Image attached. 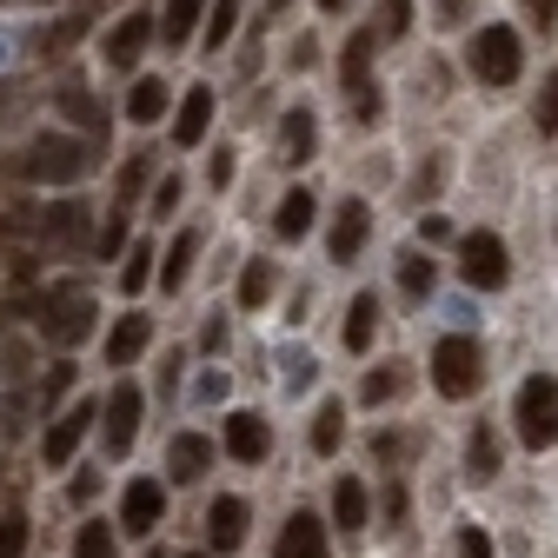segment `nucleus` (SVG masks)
Segmentation results:
<instances>
[{"label": "nucleus", "mask_w": 558, "mask_h": 558, "mask_svg": "<svg viewBox=\"0 0 558 558\" xmlns=\"http://www.w3.org/2000/svg\"><path fill=\"white\" fill-rule=\"evenodd\" d=\"M94 147H100V140H60V133H47V140H34L27 154L0 160V173L27 180V186H66V180H81L94 167Z\"/></svg>", "instance_id": "1"}, {"label": "nucleus", "mask_w": 558, "mask_h": 558, "mask_svg": "<svg viewBox=\"0 0 558 558\" xmlns=\"http://www.w3.org/2000/svg\"><path fill=\"white\" fill-rule=\"evenodd\" d=\"M512 433H519L525 452L558 446V379H551V373L519 379V392H512Z\"/></svg>", "instance_id": "2"}, {"label": "nucleus", "mask_w": 558, "mask_h": 558, "mask_svg": "<svg viewBox=\"0 0 558 558\" xmlns=\"http://www.w3.org/2000/svg\"><path fill=\"white\" fill-rule=\"evenodd\" d=\"M433 386H439V399H472L485 386V345L472 332H446L433 345Z\"/></svg>", "instance_id": "3"}, {"label": "nucleus", "mask_w": 558, "mask_h": 558, "mask_svg": "<svg viewBox=\"0 0 558 558\" xmlns=\"http://www.w3.org/2000/svg\"><path fill=\"white\" fill-rule=\"evenodd\" d=\"M472 81H485V87H512L519 81V66H525V40H519V27H478L472 34Z\"/></svg>", "instance_id": "4"}, {"label": "nucleus", "mask_w": 558, "mask_h": 558, "mask_svg": "<svg viewBox=\"0 0 558 558\" xmlns=\"http://www.w3.org/2000/svg\"><path fill=\"white\" fill-rule=\"evenodd\" d=\"M459 279L472 293H499L512 279V259H506V240L499 233H465L459 240Z\"/></svg>", "instance_id": "5"}, {"label": "nucleus", "mask_w": 558, "mask_h": 558, "mask_svg": "<svg viewBox=\"0 0 558 558\" xmlns=\"http://www.w3.org/2000/svg\"><path fill=\"white\" fill-rule=\"evenodd\" d=\"M100 233H94V214L81 199H60V206H40V253H87Z\"/></svg>", "instance_id": "6"}, {"label": "nucleus", "mask_w": 558, "mask_h": 558, "mask_svg": "<svg viewBox=\"0 0 558 558\" xmlns=\"http://www.w3.org/2000/svg\"><path fill=\"white\" fill-rule=\"evenodd\" d=\"M40 332H47L53 345H81V339L94 332V300H87L81 287L47 293V300H40Z\"/></svg>", "instance_id": "7"}, {"label": "nucleus", "mask_w": 558, "mask_h": 558, "mask_svg": "<svg viewBox=\"0 0 558 558\" xmlns=\"http://www.w3.org/2000/svg\"><path fill=\"white\" fill-rule=\"evenodd\" d=\"M366 233H373L366 199H339L332 233H326V253H332V266H353V259H360V246H366Z\"/></svg>", "instance_id": "8"}, {"label": "nucleus", "mask_w": 558, "mask_h": 558, "mask_svg": "<svg viewBox=\"0 0 558 558\" xmlns=\"http://www.w3.org/2000/svg\"><path fill=\"white\" fill-rule=\"evenodd\" d=\"M167 519V493L154 478H133L126 485V499H120V532H140V538H154V525Z\"/></svg>", "instance_id": "9"}, {"label": "nucleus", "mask_w": 558, "mask_h": 558, "mask_svg": "<svg viewBox=\"0 0 558 558\" xmlns=\"http://www.w3.org/2000/svg\"><path fill=\"white\" fill-rule=\"evenodd\" d=\"M87 418H100L94 399H81L74 412H60L53 426H47V439H40V459H47V465H66V459H74V446H81V433H87Z\"/></svg>", "instance_id": "10"}, {"label": "nucleus", "mask_w": 558, "mask_h": 558, "mask_svg": "<svg viewBox=\"0 0 558 558\" xmlns=\"http://www.w3.org/2000/svg\"><path fill=\"white\" fill-rule=\"evenodd\" d=\"M140 386H113V399H107V452L120 459L126 446H133V433H140Z\"/></svg>", "instance_id": "11"}, {"label": "nucleus", "mask_w": 558, "mask_h": 558, "mask_svg": "<svg viewBox=\"0 0 558 558\" xmlns=\"http://www.w3.org/2000/svg\"><path fill=\"white\" fill-rule=\"evenodd\" d=\"M313 147H319V120H313V107H293L287 120H279V160H287V167H306Z\"/></svg>", "instance_id": "12"}, {"label": "nucleus", "mask_w": 558, "mask_h": 558, "mask_svg": "<svg viewBox=\"0 0 558 558\" xmlns=\"http://www.w3.org/2000/svg\"><path fill=\"white\" fill-rule=\"evenodd\" d=\"M272 558H326V525H319L313 512H293L287 525H279Z\"/></svg>", "instance_id": "13"}, {"label": "nucleus", "mask_w": 558, "mask_h": 558, "mask_svg": "<svg viewBox=\"0 0 558 558\" xmlns=\"http://www.w3.org/2000/svg\"><path fill=\"white\" fill-rule=\"evenodd\" d=\"M266 446H272V433H266V418H259V412H227V452H233V459L259 465Z\"/></svg>", "instance_id": "14"}, {"label": "nucleus", "mask_w": 558, "mask_h": 558, "mask_svg": "<svg viewBox=\"0 0 558 558\" xmlns=\"http://www.w3.org/2000/svg\"><path fill=\"white\" fill-rule=\"evenodd\" d=\"M206 126H214V94H206V81H199V87H186V100L173 113V140H180V147H199Z\"/></svg>", "instance_id": "15"}, {"label": "nucleus", "mask_w": 558, "mask_h": 558, "mask_svg": "<svg viewBox=\"0 0 558 558\" xmlns=\"http://www.w3.org/2000/svg\"><path fill=\"white\" fill-rule=\"evenodd\" d=\"M147 339H154V319H147V313H126V319L107 332V366H133L140 353H147Z\"/></svg>", "instance_id": "16"}, {"label": "nucleus", "mask_w": 558, "mask_h": 558, "mask_svg": "<svg viewBox=\"0 0 558 558\" xmlns=\"http://www.w3.org/2000/svg\"><path fill=\"white\" fill-rule=\"evenodd\" d=\"M147 40H154V14H126V21L107 34V60H113V66H140Z\"/></svg>", "instance_id": "17"}, {"label": "nucleus", "mask_w": 558, "mask_h": 558, "mask_svg": "<svg viewBox=\"0 0 558 558\" xmlns=\"http://www.w3.org/2000/svg\"><path fill=\"white\" fill-rule=\"evenodd\" d=\"M206 465H214V446H206L199 433H180V439L167 446V472H173L180 485H199V478H206Z\"/></svg>", "instance_id": "18"}, {"label": "nucleus", "mask_w": 558, "mask_h": 558, "mask_svg": "<svg viewBox=\"0 0 558 558\" xmlns=\"http://www.w3.org/2000/svg\"><path fill=\"white\" fill-rule=\"evenodd\" d=\"M373 47H379L373 27L345 40V53H339V81H345V94H366V87H373Z\"/></svg>", "instance_id": "19"}, {"label": "nucleus", "mask_w": 558, "mask_h": 558, "mask_svg": "<svg viewBox=\"0 0 558 558\" xmlns=\"http://www.w3.org/2000/svg\"><path fill=\"white\" fill-rule=\"evenodd\" d=\"M60 113L74 120V126H87V140H107V107H100L81 81H66V87H60Z\"/></svg>", "instance_id": "20"}, {"label": "nucleus", "mask_w": 558, "mask_h": 558, "mask_svg": "<svg viewBox=\"0 0 558 558\" xmlns=\"http://www.w3.org/2000/svg\"><path fill=\"white\" fill-rule=\"evenodd\" d=\"M465 478L472 485H493L499 478V433L493 426H472V439H465Z\"/></svg>", "instance_id": "21"}, {"label": "nucleus", "mask_w": 558, "mask_h": 558, "mask_svg": "<svg viewBox=\"0 0 558 558\" xmlns=\"http://www.w3.org/2000/svg\"><path fill=\"white\" fill-rule=\"evenodd\" d=\"M199 246H206V240H199L193 227H186V233H180V240L167 246V259H160V293H180V287H186V272H193Z\"/></svg>", "instance_id": "22"}, {"label": "nucleus", "mask_w": 558, "mask_h": 558, "mask_svg": "<svg viewBox=\"0 0 558 558\" xmlns=\"http://www.w3.org/2000/svg\"><path fill=\"white\" fill-rule=\"evenodd\" d=\"M206 525H214V551H233L246 538V499H214V512H206Z\"/></svg>", "instance_id": "23"}, {"label": "nucleus", "mask_w": 558, "mask_h": 558, "mask_svg": "<svg viewBox=\"0 0 558 558\" xmlns=\"http://www.w3.org/2000/svg\"><path fill=\"white\" fill-rule=\"evenodd\" d=\"M332 519H339L345 532H366L373 499H366V485H360V478H339V485H332Z\"/></svg>", "instance_id": "24"}, {"label": "nucleus", "mask_w": 558, "mask_h": 558, "mask_svg": "<svg viewBox=\"0 0 558 558\" xmlns=\"http://www.w3.org/2000/svg\"><path fill=\"white\" fill-rule=\"evenodd\" d=\"M373 332H379V300H373V293H360L353 306H345V353H366Z\"/></svg>", "instance_id": "25"}, {"label": "nucleus", "mask_w": 558, "mask_h": 558, "mask_svg": "<svg viewBox=\"0 0 558 558\" xmlns=\"http://www.w3.org/2000/svg\"><path fill=\"white\" fill-rule=\"evenodd\" d=\"M272 227H279V240H306V227H313V193H306V186H293L287 199H279Z\"/></svg>", "instance_id": "26"}, {"label": "nucleus", "mask_w": 558, "mask_h": 558, "mask_svg": "<svg viewBox=\"0 0 558 558\" xmlns=\"http://www.w3.org/2000/svg\"><path fill=\"white\" fill-rule=\"evenodd\" d=\"M206 0H167V21H160V40L167 47H186L193 40V21H199Z\"/></svg>", "instance_id": "27"}, {"label": "nucleus", "mask_w": 558, "mask_h": 558, "mask_svg": "<svg viewBox=\"0 0 558 558\" xmlns=\"http://www.w3.org/2000/svg\"><path fill=\"white\" fill-rule=\"evenodd\" d=\"M339 439H345V405H339V399H326V405H319V418H313V452L326 459V452H339Z\"/></svg>", "instance_id": "28"}, {"label": "nucleus", "mask_w": 558, "mask_h": 558, "mask_svg": "<svg viewBox=\"0 0 558 558\" xmlns=\"http://www.w3.org/2000/svg\"><path fill=\"white\" fill-rule=\"evenodd\" d=\"M167 113V87L160 81H140L133 94H126V120H140V126H154Z\"/></svg>", "instance_id": "29"}, {"label": "nucleus", "mask_w": 558, "mask_h": 558, "mask_svg": "<svg viewBox=\"0 0 558 558\" xmlns=\"http://www.w3.org/2000/svg\"><path fill=\"white\" fill-rule=\"evenodd\" d=\"M433 279H439V266H433L426 253H405V259H399V287H405L412 300H426V293H433Z\"/></svg>", "instance_id": "30"}, {"label": "nucleus", "mask_w": 558, "mask_h": 558, "mask_svg": "<svg viewBox=\"0 0 558 558\" xmlns=\"http://www.w3.org/2000/svg\"><path fill=\"white\" fill-rule=\"evenodd\" d=\"M399 392H405V366H379V373L360 379V399H366V405H386V399H399Z\"/></svg>", "instance_id": "31"}, {"label": "nucleus", "mask_w": 558, "mask_h": 558, "mask_svg": "<svg viewBox=\"0 0 558 558\" xmlns=\"http://www.w3.org/2000/svg\"><path fill=\"white\" fill-rule=\"evenodd\" d=\"M74 558H113V525L87 519V525H81V538H74Z\"/></svg>", "instance_id": "32"}, {"label": "nucleus", "mask_w": 558, "mask_h": 558, "mask_svg": "<svg viewBox=\"0 0 558 558\" xmlns=\"http://www.w3.org/2000/svg\"><path fill=\"white\" fill-rule=\"evenodd\" d=\"M147 272H154V240H140V246L126 253V266H120V287L140 293V287H147Z\"/></svg>", "instance_id": "33"}, {"label": "nucleus", "mask_w": 558, "mask_h": 558, "mask_svg": "<svg viewBox=\"0 0 558 558\" xmlns=\"http://www.w3.org/2000/svg\"><path fill=\"white\" fill-rule=\"evenodd\" d=\"M266 293H272V266L253 259V266L240 272V306H266Z\"/></svg>", "instance_id": "34"}, {"label": "nucleus", "mask_w": 558, "mask_h": 558, "mask_svg": "<svg viewBox=\"0 0 558 558\" xmlns=\"http://www.w3.org/2000/svg\"><path fill=\"white\" fill-rule=\"evenodd\" d=\"M240 27V0H214V21H206V47H227Z\"/></svg>", "instance_id": "35"}, {"label": "nucleus", "mask_w": 558, "mask_h": 558, "mask_svg": "<svg viewBox=\"0 0 558 558\" xmlns=\"http://www.w3.org/2000/svg\"><path fill=\"white\" fill-rule=\"evenodd\" d=\"M532 120H538V133H558V66L545 74V87H538V100H532Z\"/></svg>", "instance_id": "36"}, {"label": "nucleus", "mask_w": 558, "mask_h": 558, "mask_svg": "<svg viewBox=\"0 0 558 558\" xmlns=\"http://www.w3.org/2000/svg\"><path fill=\"white\" fill-rule=\"evenodd\" d=\"M405 27H412V0H379V27H373V34H379V40H399Z\"/></svg>", "instance_id": "37"}, {"label": "nucleus", "mask_w": 558, "mask_h": 558, "mask_svg": "<svg viewBox=\"0 0 558 558\" xmlns=\"http://www.w3.org/2000/svg\"><path fill=\"white\" fill-rule=\"evenodd\" d=\"M27 551V512H0V558Z\"/></svg>", "instance_id": "38"}, {"label": "nucleus", "mask_w": 558, "mask_h": 558, "mask_svg": "<svg viewBox=\"0 0 558 558\" xmlns=\"http://www.w3.org/2000/svg\"><path fill=\"white\" fill-rule=\"evenodd\" d=\"M81 34H87V14H66V21H60L53 34H40V47H47V53H60V47H74Z\"/></svg>", "instance_id": "39"}, {"label": "nucleus", "mask_w": 558, "mask_h": 558, "mask_svg": "<svg viewBox=\"0 0 558 558\" xmlns=\"http://www.w3.org/2000/svg\"><path fill=\"white\" fill-rule=\"evenodd\" d=\"M66 386H74V366H66V360H60V366H53V373H47V379H40V405H47V412H53V405H60V392H66Z\"/></svg>", "instance_id": "40"}, {"label": "nucleus", "mask_w": 558, "mask_h": 558, "mask_svg": "<svg viewBox=\"0 0 558 558\" xmlns=\"http://www.w3.org/2000/svg\"><path fill=\"white\" fill-rule=\"evenodd\" d=\"M459 558H499L493 538H485V525H459Z\"/></svg>", "instance_id": "41"}, {"label": "nucleus", "mask_w": 558, "mask_h": 558, "mask_svg": "<svg viewBox=\"0 0 558 558\" xmlns=\"http://www.w3.org/2000/svg\"><path fill=\"white\" fill-rule=\"evenodd\" d=\"M140 186H147V154H133L120 167V199H140Z\"/></svg>", "instance_id": "42"}, {"label": "nucleus", "mask_w": 558, "mask_h": 558, "mask_svg": "<svg viewBox=\"0 0 558 558\" xmlns=\"http://www.w3.org/2000/svg\"><path fill=\"white\" fill-rule=\"evenodd\" d=\"M379 459H386V465H399V459H418V439H412V433H392V439H379Z\"/></svg>", "instance_id": "43"}, {"label": "nucleus", "mask_w": 558, "mask_h": 558, "mask_svg": "<svg viewBox=\"0 0 558 558\" xmlns=\"http://www.w3.org/2000/svg\"><path fill=\"white\" fill-rule=\"evenodd\" d=\"M525 21L538 34H558V0H525Z\"/></svg>", "instance_id": "44"}, {"label": "nucleus", "mask_w": 558, "mask_h": 558, "mask_svg": "<svg viewBox=\"0 0 558 558\" xmlns=\"http://www.w3.org/2000/svg\"><path fill=\"white\" fill-rule=\"evenodd\" d=\"M379 512H386V525H405V478H392V485H386Z\"/></svg>", "instance_id": "45"}, {"label": "nucleus", "mask_w": 558, "mask_h": 558, "mask_svg": "<svg viewBox=\"0 0 558 558\" xmlns=\"http://www.w3.org/2000/svg\"><path fill=\"white\" fill-rule=\"evenodd\" d=\"M379 113H386V107H379V87H366V94H353V120H360V126H373Z\"/></svg>", "instance_id": "46"}, {"label": "nucleus", "mask_w": 558, "mask_h": 558, "mask_svg": "<svg viewBox=\"0 0 558 558\" xmlns=\"http://www.w3.org/2000/svg\"><path fill=\"white\" fill-rule=\"evenodd\" d=\"M120 233H126V220H107V227H100V240H94V253H100V259H107V253H120Z\"/></svg>", "instance_id": "47"}, {"label": "nucleus", "mask_w": 558, "mask_h": 558, "mask_svg": "<svg viewBox=\"0 0 558 558\" xmlns=\"http://www.w3.org/2000/svg\"><path fill=\"white\" fill-rule=\"evenodd\" d=\"M173 199H180V180H160V193H154V214H173Z\"/></svg>", "instance_id": "48"}, {"label": "nucleus", "mask_w": 558, "mask_h": 558, "mask_svg": "<svg viewBox=\"0 0 558 558\" xmlns=\"http://www.w3.org/2000/svg\"><path fill=\"white\" fill-rule=\"evenodd\" d=\"M199 345H206V353H220V345H227V326H220V319H206V332H199Z\"/></svg>", "instance_id": "49"}, {"label": "nucleus", "mask_w": 558, "mask_h": 558, "mask_svg": "<svg viewBox=\"0 0 558 558\" xmlns=\"http://www.w3.org/2000/svg\"><path fill=\"white\" fill-rule=\"evenodd\" d=\"M439 21L452 27V21H465V0H439Z\"/></svg>", "instance_id": "50"}, {"label": "nucleus", "mask_w": 558, "mask_h": 558, "mask_svg": "<svg viewBox=\"0 0 558 558\" xmlns=\"http://www.w3.org/2000/svg\"><path fill=\"white\" fill-rule=\"evenodd\" d=\"M319 8H326V14H345V0H319Z\"/></svg>", "instance_id": "51"}, {"label": "nucleus", "mask_w": 558, "mask_h": 558, "mask_svg": "<svg viewBox=\"0 0 558 558\" xmlns=\"http://www.w3.org/2000/svg\"><path fill=\"white\" fill-rule=\"evenodd\" d=\"M147 558H167V551H160V545H154V551H147Z\"/></svg>", "instance_id": "52"}, {"label": "nucleus", "mask_w": 558, "mask_h": 558, "mask_svg": "<svg viewBox=\"0 0 558 558\" xmlns=\"http://www.w3.org/2000/svg\"><path fill=\"white\" fill-rule=\"evenodd\" d=\"M27 8H34V0H27ZM47 8H53V0H47Z\"/></svg>", "instance_id": "53"}, {"label": "nucleus", "mask_w": 558, "mask_h": 558, "mask_svg": "<svg viewBox=\"0 0 558 558\" xmlns=\"http://www.w3.org/2000/svg\"><path fill=\"white\" fill-rule=\"evenodd\" d=\"M193 558H206V551H193Z\"/></svg>", "instance_id": "54"}]
</instances>
